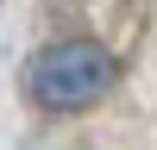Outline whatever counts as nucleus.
<instances>
[{
  "mask_svg": "<svg viewBox=\"0 0 157 150\" xmlns=\"http://www.w3.org/2000/svg\"><path fill=\"white\" fill-rule=\"evenodd\" d=\"M113 88V50L88 44V38H63V44H44L32 62H25V94L50 112H82L94 106Z\"/></svg>",
  "mask_w": 157,
  "mask_h": 150,
  "instance_id": "nucleus-1",
  "label": "nucleus"
}]
</instances>
